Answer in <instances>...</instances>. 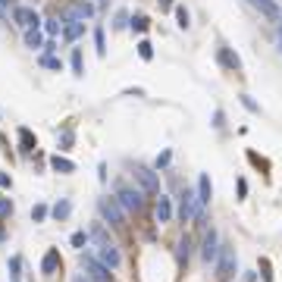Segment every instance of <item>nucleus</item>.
<instances>
[{
	"label": "nucleus",
	"instance_id": "1",
	"mask_svg": "<svg viewBox=\"0 0 282 282\" xmlns=\"http://www.w3.org/2000/svg\"><path fill=\"white\" fill-rule=\"evenodd\" d=\"M82 270H85L82 276H85L88 282H113V273L94 254H82Z\"/></svg>",
	"mask_w": 282,
	"mask_h": 282
},
{
	"label": "nucleus",
	"instance_id": "2",
	"mask_svg": "<svg viewBox=\"0 0 282 282\" xmlns=\"http://www.w3.org/2000/svg\"><path fill=\"white\" fill-rule=\"evenodd\" d=\"M116 201H120V207L126 210V214H138V210L144 207V192H141V188L122 185L120 192H116Z\"/></svg>",
	"mask_w": 282,
	"mask_h": 282
},
{
	"label": "nucleus",
	"instance_id": "3",
	"mask_svg": "<svg viewBox=\"0 0 282 282\" xmlns=\"http://www.w3.org/2000/svg\"><path fill=\"white\" fill-rule=\"evenodd\" d=\"M98 210H100L104 222H110V226H126V210L120 207V201H116V198H100V201H98Z\"/></svg>",
	"mask_w": 282,
	"mask_h": 282
},
{
	"label": "nucleus",
	"instance_id": "4",
	"mask_svg": "<svg viewBox=\"0 0 282 282\" xmlns=\"http://www.w3.org/2000/svg\"><path fill=\"white\" fill-rule=\"evenodd\" d=\"M132 176H135V182H138L141 192H148V194H160V176L150 170V166H135Z\"/></svg>",
	"mask_w": 282,
	"mask_h": 282
},
{
	"label": "nucleus",
	"instance_id": "5",
	"mask_svg": "<svg viewBox=\"0 0 282 282\" xmlns=\"http://www.w3.org/2000/svg\"><path fill=\"white\" fill-rule=\"evenodd\" d=\"M94 257L104 264L113 273V270H120V264H122V254H120V248H116L113 242H107V244H98V251H94Z\"/></svg>",
	"mask_w": 282,
	"mask_h": 282
},
{
	"label": "nucleus",
	"instance_id": "6",
	"mask_svg": "<svg viewBox=\"0 0 282 282\" xmlns=\"http://www.w3.org/2000/svg\"><path fill=\"white\" fill-rule=\"evenodd\" d=\"M214 266H216V279H222V282L232 279L235 266H238V264H235V251H232V248H220V257H216Z\"/></svg>",
	"mask_w": 282,
	"mask_h": 282
},
{
	"label": "nucleus",
	"instance_id": "7",
	"mask_svg": "<svg viewBox=\"0 0 282 282\" xmlns=\"http://www.w3.org/2000/svg\"><path fill=\"white\" fill-rule=\"evenodd\" d=\"M210 198H214V185H210V176L201 172V179H198V192H194V214H201V210H207Z\"/></svg>",
	"mask_w": 282,
	"mask_h": 282
},
{
	"label": "nucleus",
	"instance_id": "8",
	"mask_svg": "<svg viewBox=\"0 0 282 282\" xmlns=\"http://www.w3.org/2000/svg\"><path fill=\"white\" fill-rule=\"evenodd\" d=\"M13 22H16V26L19 28H41V16L38 13H34V10L32 6H16L13 10Z\"/></svg>",
	"mask_w": 282,
	"mask_h": 282
},
{
	"label": "nucleus",
	"instance_id": "9",
	"mask_svg": "<svg viewBox=\"0 0 282 282\" xmlns=\"http://www.w3.org/2000/svg\"><path fill=\"white\" fill-rule=\"evenodd\" d=\"M201 257H204V264H216V257H220V232L216 229H207L204 244H201Z\"/></svg>",
	"mask_w": 282,
	"mask_h": 282
},
{
	"label": "nucleus",
	"instance_id": "10",
	"mask_svg": "<svg viewBox=\"0 0 282 282\" xmlns=\"http://www.w3.org/2000/svg\"><path fill=\"white\" fill-rule=\"evenodd\" d=\"M216 60H220V66L232 69V72H238V69H242V56L235 54L232 47H226V44H220V47H216Z\"/></svg>",
	"mask_w": 282,
	"mask_h": 282
},
{
	"label": "nucleus",
	"instance_id": "11",
	"mask_svg": "<svg viewBox=\"0 0 282 282\" xmlns=\"http://www.w3.org/2000/svg\"><path fill=\"white\" fill-rule=\"evenodd\" d=\"M60 266H63V260H60V248H47V254L41 257V273H44V276H54Z\"/></svg>",
	"mask_w": 282,
	"mask_h": 282
},
{
	"label": "nucleus",
	"instance_id": "12",
	"mask_svg": "<svg viewBox=\"0 0 282 282\" xmlns=\"http://www.w3.org/2000/svg\"><path fill=\"white\" fill-rule=\"evenodd\" d=\"M179 198H182V201H179V220L188 222V220L194 216V210H198V207H194V192H192V188H185Z\"/></svg>",
	"mask_w": 282,
	"mask_h": 282
},
{
	"label": "nucleus",
	"instance_id": "13",
	"mask_svg": "<svg viewBox=\"0 0 282 282\" xmlns=\"http://www.w3.org/2000/svg\"><path fill=\"white\" fill-rule=\"evenodd\" d=\"M16 135H19V148H22V154H32L34 148H38V138H34V132L28 126H19L16 128Z\"/></svg>",
	"mask_w": 282,
	"mask_h": 282
},
{
	"label": "nucleus",
	"instance_id": "14",
	"mask_svg": "<svg viewBox=\"0 0 282 282\" xmlns=\"http://www.w3.org/2000/svg\"><path fill=\"white\" fill-rule=\"evenodd\" d=\"M154 216H157V222H170V220H172V198H166V194H160V198H157V204H154Z\"/></svg>",
	"mask_w": 282,
	"mask_h": 282
},
{
	"label": "nucleus",
	"instance_id": "15",
	"mask_svg": "<svg viewBox=\"0 0 282 282\" xmlns=\"http://www.w3.org/2000/svg\"><path fill=\"white\" fill-rule=\"evenodd\" d=\"M50 170H54V172H60V176H72V172H76V163L69 160V157L54 154V157H50Z\"/></svg>",
	"mask_w": 282,
	"mask_h": 282
},
{
	"label": "nucleus",
	"instance_id": "16",
	"mask_svg": "<svg viewBox=\"0 0 282 282\" xmlns=\"http://www.w3.org/2000/svg\"><path fill=\"white\" fill-rule=\"evenodd\" d=\"M69 214H72V201L69 198H60L54 207H50V216L56 220V222H63V220H69Z\"/></svg>",
	"mask_w": 282,
	"mask_h": 282
},
{
	"label": "nucleus",
	"instance_id": "17",
	"mask_svg": "<svg viewBox=\"0 0 282 282\" xmlns=\"http://www.w3.org/2000/svg\"><path fill=\"white\" fill-rule=\"evenodd\" d=\"M26 47L28 50H44V32L41 28H28L26 32Z\"/></svg>",
	"mask_w": 282,
	"mask_h": 282
},
{
	"label": "nucleus",
	"instance_id": "18",
	"mask_svg": "<svg viewBox=\"0 0 282 282\" xmlns=\"http://www.w3.org/2000/svg\"><path fill=\"white\" fill-rule=\"evenodd\" d=\"M251 4L260 10L264 16H270V19H279V10H276V0H251Z\"/></svg>",
	"mask_w": 282,
	"mask_h": 282
},
{
	"label": "nucleus",
	"instance_id": "19",
	"mask_svg": "<svg viewBox=\"0 0 282 282\" xmlns=\"http://www.w3.org/2000/svg\"><path fill=\"white\" fill-rule=\"evenodd\" d=\"M85 34V22H69V26H63V38L66 41H76Z\"/></svg>",
	"mask_w": 282,
	"mask_h": 282
},
{
	"label": "nucleus",
	"instance_id": "20",
	"mask_svg": "<svg viewBox=\"0 0 282 282\" xmlns=\"http://www.w3.org/2000/svg\"><path fill=\"white\" fill-rule=\"evenodd\" d=\"M128 28H132V32H148L150 28V19L144 13H135V16H128Z\"/></svg>",
	"mask_w": 282,
	"mask_h": 282
},
{
	"label": "nucleus",
	"instance_id": "21",
	"mask_svg": "<svg viewBox=\"0 0 282 282\" xmlns=\"http://www.w3.org/2000/svg\"><path fill=\"white\" fill-rule=\"evenodd\" d=\"M88 238H94L98 244H107V242H110V235H107V229H104V222H94L91 232H88Z\"/></svg>",
	"mask_w": 282,
	"mask_h": 282
},
{
	"label": "nucleus",
	"instance_id": "22",
	"mask_svg": "<svg viewBox=\"0 0 282 282\" xmlns=\"http://www.w3.org/2000/svg\"><path fill=\"white\" fill-rule=\"evenodd\" d=\"M6 270H10V279L19 282V279H22V257L13 254V257H10V264H6Z\"/></svg>",
	"mask_w": 282,
	"mask_h": 282
},
{
	"label": "nucleus",
	"instance_id": "23",
	"mask_svg": "<svg viewBox=\"0 0 282 282\" xmlns=\"http://www.w3.org/2000/svg\"><path fill=\"white\" fill-rule=\"evenodd\" d=\"M38 63H41L44 69H56V72L63 69V60H60V56H54V54H41V56H38Z\"/></svg>",
	"mask_w": 282,
	"mask_h": 282
},
{
	"label": "nucleus",
	"instance_id": "24",
	"mask_svg": "<svg viewBox=\"0 0 282 282\" xmlns=\"http://www.w3.org/2000/svg\"><path fill=\"white\" fill-rule=\"evenodd\" d=\"M138 56H141L144 63H150V60H154V44H150L148 38H141V41H138Z\"/></svg>",
	"mask_w": 282,
	"mask_h": 282
},
{
	"label": "nucleus",
	"instance_id": "25",
	"mask_svg": "<svg viewBox=\"0 0 282 282\" xmlns=\"http://www.w3.org/2000/svg\"><path fill=\"white\" fill-rule=\"evenodd\" d=\"M94 47L100 56H107V38H104V26H94Z\"/></svg>",
	"mask_w": 282,
	"mask_h": 282
},
{
	"label": "nucleus",
	"instance_id": "26",
	"mask_svg": "<svg viewBox=\"0 0 282 282\" xmlns=\"http://www.w3.org/2000/svg\"><path fill=\"white\" fill-rule=\"evenodd\" d=\"M69 63H72V76H85V60H82V50H78V47H76V50H72V60H69Z\"/></svg>",
	"mask_w": 282,
	"mask_h": 282
},
{
	"label": "nucleus",
	"instance_id": "27",
	"mask_svg": "<svg viewBox=\"0 0 282 282\" xmlns=\"http://www.w3.org/2000/svg\"><path fill=\"white\" fill-rule=\"evenodd\" d=\"M172 10H176V26H179V28H188V26H192V13H188L185 6H172Z\"/></svg>",
	"mask_w": 282,
	"mask_h": 282
},
{
	"label": "nucleus",
	"instance_id": "28",
	"mask_svg": "<svg viewBox=\"0 0 282 282\" xmlns=\"http://www.w3.org/2000/svg\"><path fill=\"white\" fill-rule=\"evenodd\" d=\"M128 28V10H116V16H113V32H122Z\"/></svg>",
	"mask_w": 282,
	"mask_h": 282
},
{
	"label": "nucleus",
	"instance_id": "29",
	"mask_svg": "<svg viewBox=\"0 0 282 282\" xmlns=\"http://www.w3.org/2000/svg\"><path fill=\"white\" fill-rule=\"evenodd\" d=\"M47 216H50V207L47 204H34L32 207V222H44Z\"/></svg>",
	"mask_w": 282,
	"mask_h": 282
},
{
	"label": "nucleus",
	"instance_id": "30",
	"mask_svg": "<svg viewBox=\"0 0 282 282\" xmlns=\"http://www.w3.org/2000/svg\"><path fill=\"white\" fill-rule=\"evenodd\" d=\"M88 242H91V238H88V232H85V229H78V232H72V238H69V244H72V248H78V251L85 248Z\"/></svg>",
	"mask_w": 282,
	"mask_h": 282
},
{
	"label": "nucleus",
	"instance_id": "31",
	"mask_svg": "<svg viewBox=\"0 0 282 282\" xmlns=\"http://www.w3.org/2000/svg\"><path fill=\"white\" fill-rule=\"evenodd\" d=\"M56 141H60V150H69V148H72V141H76V132H72V128H63V135L56 138Z\"/></svg>",
	"mask_w": 282,
	"mask_h": 282
},
{
	"label": "nucleus",
	"instance_id": "32",
	"mask_svg": "<svg viewBox=\"0 0 282 282\" xmlns=\"http://www.w3.org/2000/svg\"><path fill=\"white\" fill-rule=\"evenodd\" d=\"M170 160H172V150L166 148L163 154H157V160H154V170H166V166H170Z\"/></svg>",
	"mask_w": 282,
	"mask_h": 282
},
{
	"label": "nucleus",
	"instance_id": "33",
	"mask_svg": "<svg viewBox=\"0 0 282 282\" xmlns=\"http://www.w3.org/2000/svg\"><path fill=\"white\" fill-rule=\"evenodd\" d=\"M188 254H192V238H188V235H185V238L179 242V260H182V264L188 260Z\"/></svg>",
	"mask_w": 282,
	"mask_h": 282
},
{
	"label": "nucleus",
	"instance_id": "34",
	"mask_svg": "<svg viewBox=\"0 0 282 282\" xmlns=\"http://www.w3.org/2000/svg\"><path fill=\"white\" fill-rule=\"evenodd\" d=\"M10 214H13V201H10V198H0V220H6Z\"/></svg>",
	"mask_w": 282,
	"mask_h": 282
},
{
	"label": "nucleus",
	"instance_id": "35",
	"mask_svg": "<svg viewBox=\"0 0 282 282\" xmlns=\"http://www.w3.org/2000/svg\"><path fill=\"white\" fill-rule=\"evenodd\" d=\"M242 104H244V110H251V113H260V107H257V100L251 98V94H242Z\"/></svg>",
	"mask_w": 282,
	"mask_h": 282
},
{
	"label": "nucleus",
	"instance_id": "36",
	"mask_svg": "<svg viewBox=\"0 0 282 282\" xmlns=\"http://www.w3.org/2000/svg\"><path fill=\"white\" fill-rule=\"evenodd\" d=\"M56 32H60V22H56V19H47L44 22V34H50V38H54Z\"/></svg>",
	"mask_w": 282,
	"mask_h": 282
},
{
	"label": "nucleus",
	"instance_id": "37",
	"mask_svg": "<svg viewBox=\"0 0 282 282\" xmlns=\"http://www.w3.org/2000/svg\"><path fill=\"white\" fill-rule=\"evenodd\" d=\"M214 128H226V113L222 110H214Z\"/></svg>",
	"mask_w": 282,
	"mask_h": 282
},
{
	"label": "nucleus",
	"instance_id": "38",
	"mask_svg": "<svg viewBox=\"0 0 282 282\" xmlns=\"http://www.w3.org/2000/svg\"><path fill=\"white\" fill-rule=\"evenodd\" d=\"M248 160L254 163V166H260V170H270V163H266V160H260V157L254 154V150H248Z\"/></svg>",
	"mask_w": 282,
	"mask_h": 282
},
{
	"label": "nucleus",
	"instance_id": "39",
	"mask_svg": "<svg viewBox=\"0 0 282 282\" xmlns=\"http://www.w3.org/2000/svg\"><path fill=\"white\" fill-rule=\"evenodd\" d=\"M260 270H264V282H273V273H270V260H266V257L260 260Z\"/></svg>",
	"mask_w": 282,
	"mask_h": 282
},
{
	"label": "nucleus",
	"instance_id": "40",
	"mask_svg": "<svg viewBox=\"0 0 282 282\" xmlns=\"http://www.w3.org/2000/svg\"><path fill=\"white\" fill-rule=\"evenodd\" d=\"M10 185H13V179H10V172H4V170H0V188H10Z\"/></svg>",
	"mask_w": 282,
	"mask_h": 282
},
{
	"label": "nucleus",
	"instance_id": "41",
	"mask_svg": "<svg viewBox=\"0 0 282 282\" xmlns=\"http://www.w3.org/2000/svg\"><path fill=\"white\" fill-rule=\"evenodd\" d=\"M235 185H238V198H244V194H248V182H244V179H238Z\"/></svg>",
	"mask_w": 282,
	"mask_h": 282
},
{
	"label": "nucleus",
	"instance_id": "42",
	"mask_svg": "<svg viewBox=\"0 0 282 282\" xmlns=\"http://www.w3.org/2000/svg\"><path fill=\"white\" fill-rule=\"evenodd\" d=\"M98 179L107 182V163H100V166H98Z\"/></svg>",
	"mask_w": 282,
	"mask_h": 282
},
{
	"label": "nucleus",
	"instance_id": "43",
	"mask_svg": "<svg viewBox=\"0 0 282 282\" xmlns=\"http://www.w3.org/2000/svg\"><path fill=\"white\" fill-rule=\"evenodd\" d=\"M56 50V41H44V54H54Z\"/></svg>",
	"mask_w": 282,
	"mask_h": 282
},
{
	"label": "nucleus",
	"instance_id": "44",
	"mask_svg": "<svg viewBox=\"0 0 282 282\" xmlns=\"http://www.w3.org/2000/svg\"><path fill=\"white\" fill-rule=\"evenodd\" d=\"M176 6V0H160V10H172Z\"/></svg>",
	"mask_w": 282,
	"mask_h": 282
},
{
	"label": "nucleus",
	"instance_id": "45",
	"mask_svg": "<svg viewBox=\"0 0 282 282\" xmlns=\"http://www.w3.org/2000/svg\"><path fill=\"white\" fill-rule=\"evenodd\" d=\"M72 282H88V279L85 276H72Z\"/></svg>",
	"mask_w": 282,
	"mask_h": 282
},
{
	"label": "nucleus",
	"instance_id": "46",
	"mask_svg": "<svg viewBox=\"0 0 282 282\" xmlns=\"http://www.w3.org/2000/svg\"><path fill=\"white\" fill-rule=\"evenodd\" d=\"M100 4H104V0H100Z\"/></svg>",
	"mask_w": 282,
	"mask_h": 282
},
{
	"label": "nucleus",
	"instance_id": "47",
	"mask_svg": "<svg viewBox=\"0 0 282 282\" xmlns=\"http://www.w3.org/2000/svg\"><path fill=\"white\" fill-rule=\"evenodd\" d=\"M279 44H282V41H279Z\"/></svg>",
	"mask_w": 282,
	"mask_h": 282
}]
</instances>
